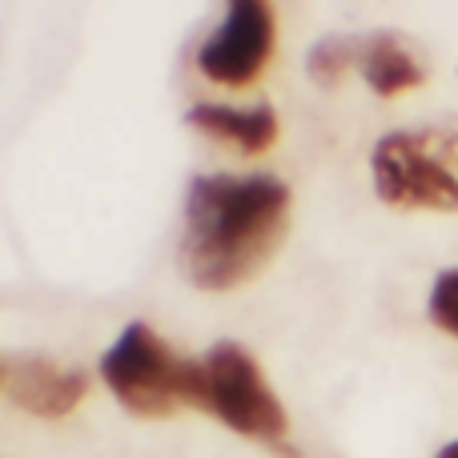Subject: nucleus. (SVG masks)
<instances>
[{"mask_svg":"<svg viewBox=\"0 0 458 458\" xmlns=\"http://www.w3.org/2000/svg\"><path fill=\"white\" fill-rule=\"evenodd\" d=\"M293 193L274 174H206L185 198L182 266L198 290H237L274 261Z\"/></svg>","mask_w":458,"mask_h":458,"instance_id":"obj_1","label":"nucleus"},{"mask_svg":"<svg viewBox=\"0 0 458 458\" xmlns=\"http://www.w3.org/2000/svg\"><path fill=\"white\" fill-rule=\"evenodd\" d=\"M370 174L390 209L458 214V121L386 133L370 153Z\"/></svg>","mask_w":458,"mask_h":458,"instance_id":"obj_2","label":"nucleus"},{"mask_svg":"<svg viewBox=\"0 0 458 458\" xmlns=\"http://www.w3.org/2000/svg\"><path fill=\"white\" fill-rule=\"evenodd\" d=\"M190 406L214 414L242 438L282 443L290 435V414L266 382L258 358L229 338L214 342L201 358H193Z\"/></svg>","mask_w":458,"mask_h":458,"instance_id":"obj_3","label":"nucleus"},{"mask_svg":"<svg viewBox=\"0 0 458 458\" xmlns=\"http://www.w3.org/2000/svg\"><path fill=\"white\" fill-rule=\"evenodd\" d=\"M101 378L129 414L169 419L182 403H190L193 358H182L153 326L129 322L121 338L105 350Z\"/></svg>","mask_w":458,"mask_h":458,"instance_id":"obj_4","label":"nucleus"},{"mask_svg":"<svg viewBox=\"0 0 458 458\" xmlns=\"http://www.w3.org/2000/svg\"><path fill=\"white\" fill-rule=\"evenodd\" d=\"M277 21L266 0H233L225 8L222 24L201 40L198 72L214 85L245 89L261 77V69L274 56Z\"/></svg>","mask_w":458,"mask_h":458,"instance_id":"obj_5","label":"nucleus"},{"mask_svg":"<svg viewBox=\"0 0 458 458\" xmlns=\"http://www.w3.org/2000/svg\"><path fill=\"white\" fill-rule=\"evenodd\" d=\"M4 394L37 419H64L89 394V374L48 354H16L4 366Z\"/></svg>","mask_w":458,"mask_h":458,"instance_id":"obj_6","label":"nucleus"},{"mask_svg":"<svg viewBox=\"0 0 458 458\" xmlns=\"http://www.w3.org/2000/svg\"><path fill=\"white\" fill-rule=\"evenodd\" d=\"M358 72L378 97L411 93L427 81V64L398 32H370L358 40Z\"/></svg>","mask_w":458,"mask_h":458,"instance_id":"obj_7","label":"nucleus"},{"mask_svg":"<svg viewBox=\"0 0 458 458\" xmlns=\"http://www.w3.org/2000/svg\"><path fill=\"white\" fill-rule=\"evenodd\" d=\"M190 125L198 133L225 141L242 153H266L277 141V109L269 101L253 105V109H233V105H193L190 109Z\"/></svg>","mask_w":458,"mask_h":458,"instance_id":"obj_8","label":"nucleus"},{"mask_svg":"<svg viewBox=\"0 0 458 458\" xmlns=\"http://www.w3.org/2000/svg\"><path fill=\"white\" fill-rule=\"evenodd\" d=\"M358 40L362 37H326L310 48V77L318 85H338L350 69H358Z\"/></svg>","mask_w":458,"mask_h":458,"instance_id":"obj_9","label":"nucleus"},{"mask_svg":"<svg viewBox=\"0 0 458 458\" xmlns=\"http://www.w3.org/2000/svg\"><path fill=\"white\" fill-rule=\"evenodd\" d=\"M427 314H430V322H435L443 334L458 338V266L443 269V274L435 277L430 298H427Z\"/></svg>","mask_w":458,"mask_h":458,"instance_id":"obj_10","label":"nucleus"},{"mask_svg":"<svg viewBox=\"0 0 458 458\" xmlns=\"http://www.w3.org/2000/svg\"><path fill=\"white\" fill-rule=\"evenodd\" d=\"M438 458H458V438H454L451 446H443V451H438Z\"/></svg>","mask_w":458,"mask_h":458,"instance_id":"obj_11","label":"nucleus"},{"mask_svg":"<svg viewBox=\"0 0 458 458\" xmlns=\"http://www.w3.org/2000/svg\"><path fill=\"white\" fill-rule=\"evenodd\" d=\"M0 378H4V370H0Z\"/></svg>","mask_w":458,"mask_h":458,"instance_id":"obj_12","label":"nucleus"}]
</instances>
